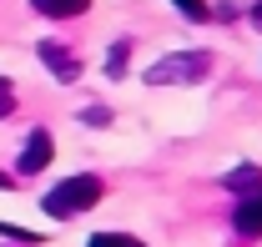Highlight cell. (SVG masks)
<instances>
[{
    "label": "cell",
    "mask_w": 262,
    "mask_h": 247,
    "mask_svg": "<svg viewBox=\"0 0 262 247\" xmlns=\"http://www.w3.org/2000/svg\"><path fill=\"white\" fill-rule=\"evenodd\" d=\"M96 202H101V177H66L61 187H51V192L40 197V207H46L51 217H61V222L91 212Z\"/></svg>",
    "instance_id": "cell-1"
},
{
    "label": "cell",
    "mask_w": 262,
    "mask_h": 247,
    "mask_svg": "<svg viewBox=\"0 0 262 247\" xmlns=\"http://www.w3.org/2000/svg\"><path fill=\"white\" fill-rule=\"evenodd\" d=\"M212 71V56L207 51H177V56H162V61L146 71L151 86H192Z\"/></svg>",
    "instance_id": "cell-2"
},
{
    "label": "cell",
    "mask_w": 262,
    "mask_h": 247,
    "mask_svg": "<svg viewBox=\"0 0 262 247\" xmlns=\"http://www.w3.org/2000/svg\"><path fill=\"white\" fill-rule=\"evenodd\" d=\"M51 152H56L51 131H46V126H35L31 136H26V152H20V161H15V172H20V177H31V172H46Z\"/></svg>",
    "instance_id": "cell-3"
},
{
    "label": "cell",
    "mask_w": 262,
    "mask_h": 247,
    "mask_svg": "<svg viewBox=\"0 0 262 247\" xmlns=\"http://www.w3.org/2000/svg\"><path fill=\"white\" fill-rule=\"evenodd\" d=\"M40 61L56 71V81H76V76H81V61L66 51L61 40H40Z\"/></svg>",
    "instance_id": "cell-4"
},
{
    "label": "cell",
    "mask_w": 262,
    "mask_h": 247,
    "mask_svg": "<svg viewBox=\"0 0 262 247\" xmlns=\"http://www.w3.org/2000/svg\"><path fill=\"white\" fill-rule=\"evenodd\" d=\"M232 222H237V232H242V237H262V187L252 192V197H242V202H237Z\"/></svg>",
    "instance_id": "cell-5"
},
{
    "label": "cell",
    "mask_w": 262,
    "mask_h": 247,
    "mask_svg": "<svg viewBox=\"0 0 262 247\" xmlns=\"http://www.w3.org/2000/svg\"><path fill=\"white\" fill-rule=\"evenodd\" d=\"M40 15H51V20H71V15H81V10H91V0H31Z\"/></svg>",
    "instance_id": "cell-6"
},
{
    "label": "cell",
    "mask_w": 262,
    "mask_h": 247,
    "mask_svg": "<svg viewBox=\"0 0 262 247\" xmlns=\"http://www.w3.org/2000/svg\"><path fill=\"white\" fill-rule=\"evenodd\" d=\"M227 187L247 197V192H257V187H262V172H257V167H237V172L227 177Z\"/></svg>",
    "instance_id": "cell-7"
},
{
    "label": "cell",
    "mask_w": 262,
    "mask_h": 247,
    "mask_svg": "<svg viewBox=\"0 0 262 247\" xmlns=\"http://www.w3.org/2000/svg\"><path fill=\"white\" fill-rule=\"evenodd\" d=\"M86 247H146V242H136L126 232H96V237H86Z\"/></svg>",
    "instance_id": "cell-8"
},
{
    "label": "cell",
    "mask_w": 262,
    "mask_h": 247,
    "mask_svg": "<svg viewBox=\"0 0 262 247\" xmlns=\"http://www.w3.org/2000/svg\"><path fill=\"white\" fill-rule=\"evenodd\" d=\"M126 40H116V46H111V61H106V71H111V76H121V71H126Z\"/></svg>",
    "instance_id": "cell-9"
},
{
    "label": "cell",
    "mask_w": 262,
    "mask_h": 247,
    "mask_svg": "<svg viewBox=\"0 0 262 247\" xmlns=\"http://www.w3.org/2000/svg\"><path fill=\"white\" fill-rule=\"evenodd\" d=\"M177 10H182L187 20H207V0H177Z\"/></svg>",
    "instance_id": "cell-10"
},
{
    "label": "cell",
    "mask_w": 262,
    "mask_h": 247,
    "mask_svg": "<svg viewBox=\"0 0 262 247\" xmlns=\"http://www.w3.org/2000/svg\"><path fill=\"white\" fill-rule=\"evenodd\" d=\"M10 111H15V86L0 76V116H10Z\"/></svg>",
    "instance_id": "cell-11"
},
{
    "label": "cell",
    "mask_w": 262,
    "mask_h": 247,
    "mask_svg": "<svg viewBox=\"0 0 262 247\" xmlns=\"http://www.w3.org/2000/svg\"><path fill=\"white\" fill-rule=\"evenodd\" d=\"M81 121H96V126H106V121H111V111H106V106H86V111H81Z\"/></svg>",
    "instance_id": "cell-12"
},
{
    "label": "cell",
    "mask_w": 262,
    "mask_h": 247,
    "mask_svg": "<svg viewBox=\"0 0 262 247\" xmlns=\"http://www.w3.org/2000/svg\"><path fill=\"white\" fill-rule=\"evenodd\" d=\"M252 26H262V0H257V5H252Z\"/></svg>",
    "instance_id": "cell-13"
},
{
    "label": "cell",
    "mask_w": 262,
    "mask_h": 247,
    "mask_svg": "<svg viewBox=\"0 0 262 247\" xmlns=\"http://www.w3.org/2000/svg\"><path fill=\"white\" fill-rule=\"evenodd\" d=\"M0 187H10V177H0Z\"/></svg>",
    "instance_id": "cell-14"
}]
</instances>
